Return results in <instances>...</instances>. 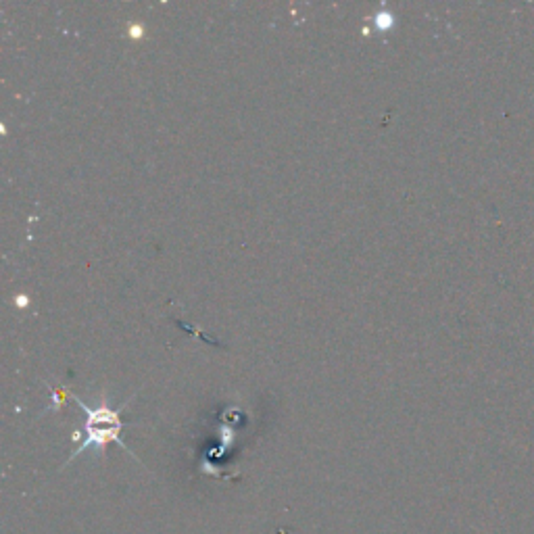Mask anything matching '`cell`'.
Segmentation results:
<instances>
[{
  "instance_id": "cell-1",
  "label": "cell",
  "mask_w": 534,
  "mask_h": 534,
  "mask_svg": "<svg viewBox=\"0 0 534 534\" xmlns=\"http://www.w3.org/2000/svg\"><path fill=\"white\" fill-rule=\"evenodd\" d=\"M76 403L84 409V414L88 416L86 418V439L82 441V445L74 451V453H71V457L67 459V464H69V461L71 459H74V457H78L80 453H84V451H88L90 447H94V449H99V451H105V447H107V443H119L121 447H124L126 449V445L124 443H121V439H119V430L121 428H124V422H121V409H124L126 407V403L124 405H121L119 409H109L107 405H101V407H96V409H92V407H88L84 401H80V399H76Z\"/></svg>"
}]
</instances>
